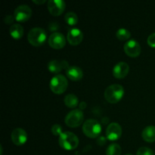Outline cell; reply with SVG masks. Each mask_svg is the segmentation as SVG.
I'll list each match as a JSON object with an SVG mask.
<instances>
[{
    "label": "cell",
    "mask_w": 155,
    "mask_h": 155,
    "mask_svg": "<svg viewBox=\"0 0 155 155\" xmlns=\"http://www.w3.org/2000/svg\"><path fill=\"white\" fill-rule=\"evenodd\" d=\"M136 155H155L152 149L148 147H142L137 151Z\"/></svg>",
    "instance_id": "cell-23"
},
{
    "label": "cell",
    "mask_w": 155,
    "mask_h": 155,
    "mask_svg": "<svg viewBox=\"0 0 155 155\" xmlns=\"http://www.w3.org/2000/svg\"><path fill=\"white\" fill-rule=\"evenodd\" d=\"M48 45L54 49H61L66 45V38L60 32H54L48 39Z\"/></svg>",
    "instance_id": "cell-8"
},
{
    "label": "cell",
    "mask_w": 155,
    "mask_h": 155,
    "mask_svg": "<svg viewBox=\"0 0 155 155\" xmlns=\"http://www.w3.org/2000/svg\"><path fill=\"white\" fill-rule=\"evenodd\" d=\"M78 137L71 132H63L58 139V143L61 148L67 151L76 149L79 145Z\"/></svg>",
    "instance_id": "cell-1"
},
{
    "label": "cell",
    "mask_w": 155,
    "mask_h": 155,
    "mask_svg": "<svg viewBox=\"0 0 155 155\" xmlns=\"http://www.w3.org/2000/svg\"><path fill=\"white\" fill-rule=\"evenodd\" d=\"M104 95L107 102L110 104H116L124 97V89L120 84H112L107 86L104 91Z\"/></svg>",
    "instance_id": "cell-2"
},
{
    "label": "cell",
    "mask_w": 155,
    "mask_h": 155,
    "mask_svg": "<svg viewBox=\"0 0 155 155\" xmlns=\"http://www.w3.org/2000/svg\"><path fill=\"white\" fill-rule=\"evenodd\" d=\"M84 114L80 109H74L70 111L65 117V124L71 128H77L83 124Z\"/></svg>",
    "instance_id": "cell-6"
},
{
    "label": "cell",
    "mask_w": 155,
    "mask_h": 155,
    "mask_svg": "<svg viewBox=\"0 0 155 155\" xmlns=\"http://www.w3.org/2000/svg\"><path fill=\"white\" fill-rule=\"evenodd\" d=\"M97 143L99 145H103L106 143V139L104 137H100L98 138L97 140Z\"/></svg>",
    "instance_id": "cell-27"
},
{
    "label": "cell",
    "mask_w": 155,
    "mask_h": 155,
    "mask_svg": "<svg viewBox=\"0 0 155 155\" xmlns=\"http://www.w3.org/2000/svg\"><path fill=\"white\" fill-rule=\"evenodd\" d=\"M68 86V81L66 77L62 74H58L51 78L49 83V87L51 92L54 94L60 95L67 90Z\"/></svg>",
    "instance_id": "cell-5"
},
{
    "label": "cell",
    "mask_w": 155,
    "mask_h": 155,
    "mask_svg": "<svg viewBox=\"0 0 155 155\" xmlns=\"http://www.w3.org/2000/svg\"><path fill=\"white\" fill-rule=\"evenodd\" d=\"M15 20V16H12V15H6L4 18V22L6 24H12L14 22V21Z\"/></svg>",
    "instance_id": "cell-26"
},
{
    "label": "cell",
    "mask_w": 155,
    "mask_h": 155,
    "mask_svg": "<svg viewBox=\"0 0 155 155\" xmlns=\"http://www.w3.org/2000/svg\"><path fill=\"white\" fill-rule=\"evenodd\" d=\"M125 155H133V154H125Z\"/></svg>",
    "instance_id": "cell-30"
},
{
    "label": "cell",
    "mask_w": 155,
    "mask_h": 155,
    "mask_svg": "<svg viewBox=\"0 0 155 155\" xmlns=\"http://www.w3.org/2000/svg\"><path fill=\"white\" fill-rule=\"evenodd\" d=\"M47 7L51 15L54 16H59L65 10L66 4L63 0H49L48 2Z\"/></svg>",
    "instance_id": "cell-10"
},
{
    "label": "cell",
    "mask_w": 155,
    "mask_h": 155,
    "mask_svg": "<svg viewBox=\"0 0 155 155\" xmlns=\"http://www.w3.org/2000/svg\"><path fill=\"white\" fill-rule=\"evenodd\" d=\"M24 28L22 26L19 24H12L9 29V33L12 38L15 39H19L24 35Z\"/></svg>",
    "instance_id": "cell-18"
},
{
    "label": "cell",
    "mask_w": 155,
    "mask_h": 155,
    "mask_svg": "<svg viewBox=\"0 0 155 155\" xmlns=\"http://www.w3.org/2000/svg\"><path fill=\"white\" fill-rule=\"evenodd\" d=\"M116 36L118 39L121 41H126L129 39L131 36V33L127 29L120 28L116 33Z\"/></svg>",
    "instance_id": "cell-22"
},
{
    "label": "cell",
    "mask_w": 155,
    "mask_h": 155,
    "mask_svg": "<svg viewBox=\"0 0 155 155\" xmlns=\"http://www.w3.org/2000/svg\"><path fill=\"white\" fill-rule=\"evenodd\" d=\"M86 107V102H84V101H83V102L80 103V110H83V109H85Z\"/></svg>",
    "instance_id": "cell-29"
},
{
    "label": "cell",
    "mask_w": 155,
    "mask_h": 155,
    "mask_svg": "<svg viewBox=\"0 0 155 155\" xmlns=\"http://www.w3.org/2000/svg\"><path fill=\"white\" fill-rule=\"evenodd\" d=\"M12 142L17 146L24 145L27 141V133L24 129L15 128L11 134Z\"/></svg>",
    "instance_id": "cell-12"
},
{
    "label": "cell",
    "mask_w": 155,
    "mask_h": 155,
    "mask_svg": "<svg viewBox=\"0 0 155 155\" xmlns=\"http://www.w3.org/2000/svg\"><path fill=\"white\" fill-rule=\"evenodd\" d=\"M47 39L46 31L41 27H33L29 31L27 35L28 42L36 47L41 46L45 43Z\"/></svg>",
    "instance_id": "cell-3"
},
{
    "label": "cell",
    "mask_w": 155,
    "mask_h": 155,
    "mask_svg": "<svg viewBox=\"0 0 155 155\" xmlns=\"http://www.w3.org/2000/svg\"><path fill=\"white\" fill-rule=\"evenodd\" d=\"M122 136V127L117 123H111L106 129V137L110 141H117Z\"/></svg>",
    "instance_id": "cell-9"
},
{
    "label": "cell",
    "mask_w": 155,
    "mask_h": 155,
    "mask_svg": "<svg viewBox=\"0 0 155 155\" xmlns=\"http://www.w3.org/2000/svg\"><path fill=\"white\" fill-rule=\"evenodd\" d=\"M147 42H148L149 46L155 48V33H153L151 35H149L148 39H147Z\"/></svg>",
    "instance_id": "cell-25"
},
{
    "label": "cell",
    "mask_w": 155,
    "mask_h": 155,
    "mask_svg": "<svg viewBox=\"0 0 155 155\" xmlns=\"http://www.w3.org/2000/svg\"><path fill=\"white\" fill-rule=\"evenodd\" d=\"M65 22L70 26H74L78 22V17L74 12H69L64 16Z\"/></svg>",
    "instance_id": "cell-21"
},
{
    "label": "cell",
    "mask_w": 155,
    "mask_h": 155,
    "mask_svg": "<svg viewBox=\"0 0 155 155\" xmlns=\"http://www.w3.org/2000/svg\"><path fill=\"white\" fill-rule=\"evenodd\" d=\"M65 72L68 78L73 81H79L83 77V70L80 67L70 66Z\"/></svg>",
    "instance_id": "cell-16"
},
{
    "label": "cell",
    "mask_w": 155,
    "mask_h": 155,
    "mask_svg": "<svg viewBox=\"0 0 155 155\" xmlns=\"http://www.w3.org/2000/svg\"><path fill=\"white\" fill-rule=\"evenodd\" d=\"M83 132L87 137L95 139L101 133V126L97 120L89 119L83 125Z\"/></svg>",
    "instance_id": "cell-4"
},
{
    "label": "cell",
    "mask_w": 155,
    "mask_h": 155,
    "mask_svg": "<svg viewBox=\"0 0 155 155\" xmlns=\"http://www.w3.org/2000/svg\"><path fill=\"white\" fill-rule=\"evenodd\" d=\"M33 2L36 5H42L44 4L46 1L45 0H33Z\"/></svg>",
    "instance_id": "cell-28"
},
{
    "label": "cell",
    "mask_w": 155,
    "mask_h": 155,
    "mask_svg": "<svg viewBox=\"0 0 155 155\" xmlns=\"http://www.w3.org/2000/svg\"><path fill=\"white\" fill-rule=\"evenodd\" d=\"M69 64L64 60H51L48 64V70L51 74H57L69 68Z\"/></svg>",
    "instance_id": "cell-13"
},
{
    "label": "cell",
    "mask_w": 155,
    "mask_h": 155,
    "mask_svg": "<svg viewBox=\"0 0 155 155\" xmlns=\"http://www.w3.org/2000/svg\"><path fill=\"white\" fill-rule=\"evenodd\" d=\"M68 42L72 45H77L82 42L83 39V33L79 28L70 29L67 36Z\"/></svg>",
    "instance_id": "cell-14"
},
{
    "label": "cell",
    "mask_w": 155,
    "mask_h": 155,
    "mask_svg": "<svg viewBox=\"0 0 155 155\" xmlns=\"http://www.w3.org/2000/svg\"><path fill=\"white\" fill-rule=\"evenodd\" d=\"M32 15V9L27 5H20L15 8L14 16L18 22L27 21Z\"/></svg>",
    "instance_id": "cell-7"
},
{
    "label": "cell",
    "mask_w": 155,
    "mask_h": 155,
    "mask_svg": "<svg viewBox=\"0 0 155 155\" xmlns=\"http://www.w3.org/2000/svg\"><path fill=\"white\" fill-rule=\"evenodd\" d=\"M121 147L117 143L110 144L106 150V155H121Z\"/></svg>",
    "instance_id": "cell-20"
},
{
    "label": "cell",
    "mask_w": 155,
    "mask_h": 155,
    "mask_svg": "<svg viewBox=\"0 0 155 155\" xmlns=\"http://www.w3.org/2000/svg\"><path fill=\"white\" fill-rule=\"evenodd\" d=\"M142 139L147 142H155V127L154 126H148L143 130L142 133Z\"/></svg>",
    "instance_id": "cell-17"
},
{
    "label": "cell",
    "mask_w": 155,
    "mask_h": 155,
    "mask_svg": "<svg viewBox=\"0 0 155 155\" xmlns=\"http://www.w3.org/2000/svg\"><path fill=\"white\" fill-rule=\"evenodd\" d=\"M51 133H52L54 136H60L61 135L62 132V127L61 126H60L59 124H54V125L51 127Z\"/></svg>",
    "instance_id": "cell-24"
},
{
    "label": "cell",
    "mask_w": 155,
    "mask_h": 155,
    "mask_svg": "<svg viewBox=\"0 0 155 155\" xmlns=\"http://www.w3.org/2000/svg\"><path fill=\"white\" fill-rule=\"evenodd\" d=\"M64 104L67 107H70V108H74L77 107L79 104V99L77 96L74 94H68L65 96Z\"/></svg>",
    "instance_id": "cell-19"
},
{
    "label": "cell",
    "mask_w": 155,
    "mask_h": 155,
    "mask_svg": "<svg viewBox=\"0 0 155 155\" xmlns=\"http://www.w3.org/2000/svg\"><path fill=\"white\" fill-rule=\"evenodd\" d=\"M130 71V66L124 61L119 62L113 68V75L117 79H123L127 77Z\"/></svg>",
    "instance_id": "cell-15"
},
{
    "label": "cell",
    "mask_w": 155,
    "mask_h": 155,
    "mask_svg": "<svg viewBox=\"0 0 155 155\" xmlns=\"http://www.w3.org/2000/svg\"><path fill=\"white\" fill-rule=\"evenodd\" d=\"M124 51L128 56L136 58L141 54V45L135 39H131L124 44Z\"/></svg>",
    "instance_id": "cell-11"
}]
</instances>
